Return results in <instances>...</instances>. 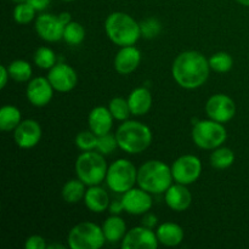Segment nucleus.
Instances as JSON below:
<instances>
[{"label":"nucleus","instance_id":"18","mask_svg":"<svg viewBox=\"0 0 249 249\" xmlns=\"http://www.w3.org/2000/svg\"><path fill=\"white\" fill-rule=\"evenodd\" d=\"M165 203L170 209L175 212H185L192 203V195L186 185H172L165 191Z\"/></svg>","mask_w":249,"mask_h":249},{"label":"nucleus","instance_id":"5","mask_svg":"<svg viewBox=\"0 0 249 249\" xmlns=\"http://www.w3.org/2000/svg\"><path fill=\"white\" fill-rule=\"evenodd\" d=\"M74 169L78 179L88 186H94L106 180L108 167L102 153L85 151L78 156Z\"/></svg>","mask_w":249,"mask_h":249},{"label":"nucleus","instance_id":"7","mask_svg":"<svg viewBox=\"0 0 249 249\" xmlns=\"http://www.w3.org/2000/svg\"><path fill=\"white\" fill-rule=\"evenodd\" d=\"M106 182L111 191L123 195L138 182V170L130 160H117L108 167Z\"/></svg>","mask_w":249,"mask_h":249},{"label":"nucleus","instance_id":"1","mask_svg":"<svg viewBox=\"0 0 249 249\" xmlns=\"http://www.w3.org/2000/svg\"><path fill=\"white\" fill-rule=\"evenodd\" d=\"M211 66L203 53L195 50L179 53L172 66L175 82L187 90L197 89L206 84L209 78Z\"/></svg>","mask_w":249,"mask_h":249},{"label":"nucleus","instance_id":"38","mask_svg":"<svg viewBox=\"0 0 249 249\" xmlns=\"http://www.w3.org/2000/svg\"><path fill=\"white\" fill-rule=\"evenodd\" d=\"M109 212H111V214H113V215H119V214L122 213V212L124 211V204H123V201L121 199H118V201H113L112 203H109Z\"/></svg>","mask_w":249,"mask_h":249},{"label":"nucleus","instance_id":"3","mask_svg":"<svg viewBox=\"0 0 249 249\" xmlns=\"http://www.w3.org/2000/svg\"><path fill=\"white\" fill-rule=\"evenodd\" d=\"M174 180L172 168L162 160H148L138 169V185L151 195L165 194Z\"/></svg>","mask_w":249,"mask_h":249},{"label":"nucleus","instance_id":"30","mask_svg":"<svg viewBox=\"0 0 249 249\" xmlns=\"http://www.w3.org/2000/svg\"><path fill=\"white\" fill-rule=\"evenodd\" d=\"M34 63L43 70H51L57 63L56 53L50 48L41 46L34 53Z\"/></svg>","mask_w":249,"mask_h":249},{"label":"nucleus","instance_id":"41","mask_svg":"<svg viewBox=\"0 0 249 249\" xmlns=\"http://www.w3.org/2000/svg\"><path fill=\"white\" fill-rule=\"evenodd\" d=\"M58 18H60V21L62 22L65 26H67L70 22H72V18H71V14L70 12H62V14L58 15Z\"/></svg>","mask_w":249,"mask_h":249},{"label":"nucleus","instance_id":"13","mask_svg":"<svg viewBox=\"0 0 249 249\" xmlns=\"http://www.w3.org/2000/svg\"><path fill=\"white\" fill-rule=\"evenodd\" d=\"M36 32L43 40L48 43H56L63 39L65 24L60 21L58 16L53 14L39 15L36 19Z\"/></svg>","mask_w":249,"mask_h":249},{"label":"nucleus","instance_id":"43","mask_svg":"<svg viewBox=\"0 0 249 249\" xmlns=\"http://www.w3.org/2000/svg\"><path fill=\"white\" fill-rule=\"evenodd\" d=\"M237 2H240L243 6H249V0H236Z\"/></svg>","mask_w":249,"mask_h":249},{"label":"nucleus","instance_id":"14","mask_svg":"<svg viewBox=\"0 0 249 249\" xmlns=\"http://www.w3.org/2000/svg\"><path fill=\"white\" fill-rule=\"evenodd\" d=\"M122 201L124 204V211L131 215H143L152 208V197L150 192L145 191L141 187L130 189L123 194Z\"/></svg>","mask_w":249,"mask_h":249},{"label":"nucleus","instance_id":"20","mask_svg":"<svg viewBox=\"0 0 249 249\" xmlns=\"http://www.w3.org/2000/svg\"><path fill=\"white\" fill-rule=\"evenodd\" d=\"M84 203L92 213H102L109 207V196L99 185L89 186L84 196Z\"/></svg>","mask_w":249,"mask_h":249},{"label":"nucleus","instance_id":"25","mask_svg":"<svg viewBox=\"0 0 249 249\" xmlns=\"http://www.w3.org/2000/svg\"><path fill=\"white\" fill-rule=\"evenodd\" d=\"M21 122V111L16 106L6 105L0 109V129L2 131L15 130Z\"/></svg>","mask_w":249,"mask_h":249},{"label":"nucleus","instance_id":"24","mask_svg":"<svg viewBox=\"0 0 249 249\" xmlns=\"http://www.w3.org/2000/svg\"><path fill=\"white\" fill-rule=\"evenodd\" d=\"M85 186L87 185L80 179H72L66 182L62 187V198L67 203L75 204L84 199L85 196Z\"/></svg>","mask_w":249,"mask_h":249},{"label":"nucleus","instance_id":"15","mask_svg":"<svg viewBox=\"0 0 249 249\" xmlns=\"http://www.w3.org/2000/svg\"><path fill=\"white\" fill-rule=\"evenodd\" d=\"M15 142L21 148H32L39 143L41 139V126L34 119H26L14 130Z\"/></svg>","mask_w":249,"mask_h":249},{"label":"nucleus","instance_id":"29","mask_svg":"<svg viewBox=\"0 0 249 249\" xmlns=\"http://www.w3.org/2000/svg\"><path fill=\"white\" fill-rule=\"evenodd\" d=\"M208 61L209 66H211V70H213L216 73L230 72L233 66V58L231 57L230 53H224V51L214 53Z\"/></svg>","mask_w":249,"mask_h":249},{"label":"nucleus","instance_id":"35","mask_svg":"<svg viewBox=\"0 0 249 249\" xmlns=\"http://www.w3.org/2000/svg\"><path fill=\"white\" fill-rule=\"evenodd\" d=\"M117 147H119V146L116 135H112V134L108 133L105 134V135L97 136L96 148L102 155H111L112 152L116 151Z\"/></svg>","mask_w":249,"mask_h":249},{"label":"nucleus","instance_id":"9","mask_svg":"<svg viewBox=\"0 0 249 249\" xmlns=\"http://www.w3.org/2000/svg\"><path fill=\"white\" fill-rule=\"evenodd\" d=\"M173 178L175 182L191 185L198 180L202 173V162L194 155H185L178 158L172 165Z\"/></svg>","mask_w":249,"mask_h":249},{"label":"nucleus","instance_id":"37","mask_svg":"<svg viewBox=\"0 0 249 249\" xmlns=\"http://www.w3.org/2000/svg\"><path fill=\"white\" fill-rule=\"evenodd\" d=\"M157 223H158L157 216L152 213H148V212L146 214H143V218L142 220H141V225L145 226V228L152 229V230L156 228Z\"/></svg>","mask_w":249,"mask_h":249},{"label":"nucleus","instance_id":"12","mask_svg":"<svg viewBox=\"0 0 249 249\" xmlns=\"http://www.w3.org/2000/svg\"><path fill=\"white\" fill-rule=\"evenodd\" d=\"M157 233L153 232L152 229L145 226L133 228L125 233L122 240L123 249H156L158 247Z\"/></svg>","mask_w":249,"mask_h":249},{"label":"nucleus","instance_id":"39","mask_svg":"<svg viewBox=\"0 0 249 249\" xmlns=\"http://www.w3.org/2000/svg\"><path fill=\"white\" fill-rule=\"evenodd\" d=\"M51 0H27V2L32 5L36 11H43L49 6Z\"/></svg>","mask_w":249,"mask_h":249},{"label":"nucleus","instance_id":"21","mask_svg":"<svg viewBox=\"0 0 249 249\" xmlns=\"http://www.w3.org/2000/svg\"><path fill=\"white\" fill-rule=\"evenodd\" d=\"M157 237L165 247H177L184 241L185 233L180 225L175 223H163L157 228Z\"/></svg>","mask_w":249,"mask_h":249},{"label":"nucleus","instance_id":"32","mask_svg":"<svg viewBox=\"0 0 249 249\" xmlns=\"http://www.w3.org/2000/svg\"><path fill=\"white\" fill-rule=\"evenodd\" d=\"M36 10L29 2H19L14 10V19L18 24H28L36 17Z\"/></svg>","mask_w":249,"mask_h":249},{"label":"nucleus","instance_id":"6","mask_svg":"<svg viewBox=\"0 0 249 249\" xmlns=\"http://www.w3.org/2000/svg\"><path fill=\"white\" fill-rule=\"evenodd\" d=\"M67 241L72 249H100L107 242L102 228L90 221H83L73 226Z\"/></svg>","mask_w":249,"mask_h":249},{"label":"nucleus","instance_id":"28","mask_svg":"<svg viewBox=\"0 0 249 249\" xmlns=\"http://www.w3.org/2000/svg\"><path fill=\"white\" fill-rule=\"evenodd\" d=\"M85 39V29L78 22H70L67 26L65 27V32H63V40L67 44L72 46L80 45Z\"/></svg>","mask_w":249,"mask_h":249},{"label":"nucleus","instance_id":"26","mask_svg":"<svg viewBox=\"0 0 249 249\" xmlns=\"http://www.w3.org/2000/svg\"><path fill=\"white\" fill-rule=\"evenodd\" d=\"M235 162V153L229 147H220L213 150L211 155V164L215 169H228Z\"/></svg>","mask_w":249,"mask_h":249},{"label":"nucleus","instance_id":"31","mask_svg":"<svg viewBox=\"0 0 249 249\" xmlns=\"http://www.w3.org/2000/svg\"><path fill=\"white\" fill-rule=\"evenodd\" d=\"M108 109L111 111L113 118L121 122L126 121L131 114L128 100L123 99V97H114V99H112L108 104Z\"/></svg>","mask_w":249,"mask_h":249},{"label":"nucleus","instance_id":"36","mask_svg":"<svg viewBox=\"0 0 249 249\" xmlns=\"http://www.w3.org/2000/svg\"><path fill=\"white\" fill-rule=\"evenodd\" d=\"M24 248L26 249H45L48 248L45 240L39 235L29 236L24 242Z\"/></svg>","mask_w":249,"mask_h":249},{"label":"nucleus","instance_id":"44","mask_svg":"<svg viewBox=\"0 0 249 249\" xmlns=\"http://www.w3.org/2000/svg\"><path fill=\"white\" fill-rule=\"evenodd\" d=\"M14 2H16V4H19V2H24L27 1V0H12Z\"/></svg>","mask_w":249,"mask_h":249},{"label":"nucleus","instance_id":"34","mask_svg":"<svg viewBox=\"0 0 249 249\" xmlns=\"http://www.w3.org/2000/svg\"><path fill=\"white\" fill-rule=\"evenodd\" d=\"M141 36L146 39H153L162 32V24L157 18H147L140 23Z\"/></svg>","mask_w":249,"mask_h":249},{"label":"nucleus","instance_id":"42","mask_svg":"<svg viewBox=\"0 0 249 249\" xmlns=\"http://www.w3.org/2000/svg\"><path fill=\"white\" fill-rule=\"evenodd\" d=\"M66 247L63 245H60V243H51V245H48V249H65Z\"/></svg>","mask_w":249,"mask_h":249},{"label":"nucleus","instance_id":"40","mask_svg":"<svg viewBox=\"0 0 249 249\" xmlns=\"http://www.w3.org/2000/svg\"><path fill=\"white\" fill-rule=\"evenodd\" d=\"M0 75H1V82H0V89H4L7 84V80L10 78V73H9V68L6 66L2 65L0 67Z\"/></svg>","mask_w":249,"mask_h":249},{"label":"nucleus","instance_id":"11","mask_svg":"<svg viewBox=\"0 0 249 249\" xmlns=\"http://www.w3.org/2000/svg\"><path fill=\"white\" fill-rule=\"evenodd\" d=\"M48 79L53 90L58 92H68L78 84V74L74 68L67 63L58 62L49 71Z\"/></svg>","mask_w":249,"mask_h":249},{"label":"nucleus","instance_id":"23","mask_svg":"<svg viewBox=\"0 0 249 249\" xmlns=\"http://www.w3.org/2000/svg\"><path fill=\"white\" fill-rule=\"evenodd\" d=\"M102 230H104L106 241L109 243L119 242V241L123 240L125 233L128 232L125 221L121 216L113 215V214L105 220L104 225H102Z\"/></svg>","mask_w":249,"mask_h":249},{"label":"nucleus","instance_id":"2","mask_svg":"<svg viewBox=\"0 0 249 249\" xmlns=\"http://www.w3.org/2000/svg\"><path fill=\"white\" fill-rule=\"evenodd\" d=\"M105 31L109 40L121 48L135 45L141 38L140 23L125 12H112L105 22Z\"/></svg>","mask_w":249,"mask_h":249},{"label":"nucleus","instance_id":"16","mask_svg":"<svg viewBox=\"0 0 249 249\" xmlns=\"http://www.w3.org/2000/svg\"><path fill=\"white\" fill-rule=\"evenodd\" d=\"M26 95L28 101L36 107H44L50 104L53 96V88L48 78L36 77L27 85Z\"/></svg>","mask_w":249,"mask_h":249},{"label":"nucleus","instance_id":"19","mask_svg":"<svg viewBox=\"0 0 249 249\" xmlns=\"http://www.w3.org/2000/svg\"><path fill=\"white\" fill-rule=\"evenodd\" d=\"M113 119L111 111L107 107L97 106L91 109L88 117L89 129L97 136L108 134L113 125Z\"/></svg>","mask_w":249,"mask_h":249},{"label":"nucleus","instance_id":"4","mask_svg":"<svg viewBox=\"0 0 249 249\" xmlns=\"http://www.w3.org/2000/svg\"><path fill=\"white\" fill-rule=\"evenodd\" d=\"M119 148L129 155L141 153L150 147L152 131L146 124L136 121H124L116 133Z\"/></svg>","mask_w":249,"mask_h":249},{"label":"nucleus","instance_id":"10","mask_svg":"<svg viewBox=\"0 0 249 249\" xmlns=\"http://www.w3.org/2000/svg\"><path fill=\"white\" fill-rule=\"evenodd\" d=\"M207 116L219 123H228L235 117L236 105L230 96L215 94L208 99L206 104Z\"/></svg>","mask_w":249,"mask_h":249},{"label":"nucleus","instance_id":"27","mask_svg":"<svg viewBox=\"0 0 249 249\" xmlns=\"http://www.w3.org/2000/svg\"><path fill=\"white\" fill-rule=\"evenodd\" d=\"M10 78L18 83L28 82L32 77V67L27 61L16 60L9 65Z\"/></svg>","mask_w":249,"mask_h":249},{"label":"nucleus","instance_id":"33","mask_svg":"<svg viewBox=\"0 0 249 249\" xmlns=\"http://www.w3.org/2000/svg\"><path fill=\"white\" fill-rule=\"evenodd\" d=\"M97 145V135L91 130H83L75 136V146L83 152L85 151H94Z\"/></svg>","mask_w":249,"mask_h":249},{"label":"nucleus","instance_id":"22","mask_svg":"<svg viewBox=\"0 0 249 249\" xmlns=\"http://www.w3.org/2000/svg\"><path fill=\"white\" fill-rule=\"evenodd\" d=\"M129 107L134 116H143L152 106V95L146 88H136L128 97Z\"/></svg>","mask_w":249,"mask_h":249},{"label":"nucleus","instance_id":"45","mask_svg":"<svg viewBox=\"0 0 249 249\" xmlns=\"http://www.w3.org/2000/svg\"><path fill=\"white\" fill-rule=\"evenodd\" d=\"M62 1H67V2H70V1H75V0H62Z\"/></svg>","mask_w":249,"mask_h":249},{"label":"nucleus","instance_id":"17","mask_svg":"<svg viewBox=\"0 0 249 249\" xmlns=\"http://www.w3.org/2000/svg\"><path fill=\"white\" fill-rule=\"evenodd\" d=\"M141 62V53L134 45L123 46L114 57V70L122 75H126L136 71Z\"/></svg>","mask_w":249,"mask_h":249},{"label":"nucleus","instance_id":"8","mask_svg":"<svg viewBox=\"0 0 249 249\" xmlns=\"http://www.w3.org/2000/svg\"><path fill=\"white\" fill-rule=\"evenodd\" d=\"M228 139V131L223 123L207 119L197 122L192 129V140L202 150H215Z\"/></svg>","mask_w":249,"mask_h":249}]
</instances>
